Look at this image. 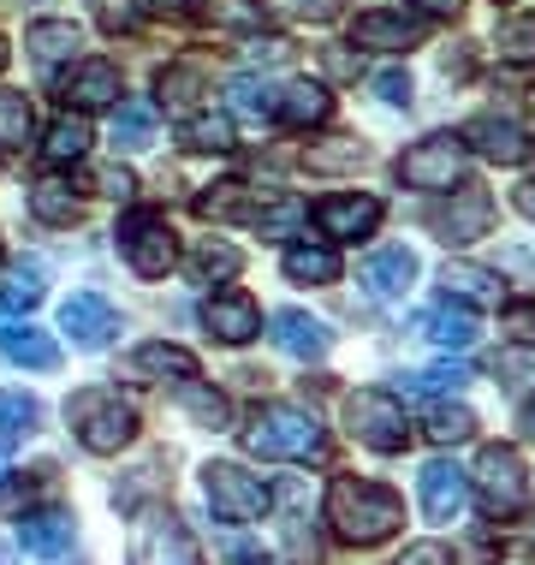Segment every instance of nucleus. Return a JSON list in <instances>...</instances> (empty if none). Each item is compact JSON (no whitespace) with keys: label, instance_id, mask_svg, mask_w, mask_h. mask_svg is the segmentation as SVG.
I'll use <instances>...</instances> for the list:
<instances>
[{"label":"nucleus","instance_id":"obj_44","mask_svg":"<svg viewBox=\"0 0 535 565\" xmlns=\"http://www.w3.org/2000/svg\"><path fill=\"white\" fill-rule=\"evenodd\" d=\"M179 399H185V411H191L196 423L226 429V399H221V393H208V387H196V381H185V387H179Z\"/></svg>","mask_w":535,"mask_h":565},{"label":"nucleus","instance_id":"obj_19","mask_svg":"<svg viewBox=\"0 0 535 565\" xmlns=\"http://www.w3.org/2000/svg\"><path fill=\"white\" fill-rule=\"evenodd\" d=\"M268 328H274V345H280L286 358H303V363H310V358H328V345H333V333L321 328L310 310H274Z\"/></svg>","mask_w":535,"mask_h":565},{"label":"nucleus","instance_id":"obj_4","mask_svg":"<svg viewBox=\"0 0 535 565\" xmlns=\"http://www.w3.org/2000/svg\"><path fill=\"white\" fill-rule=\"evenodd\" d=\"M470 488H477L482 518H512L529 494V470L512 447H482L477 470H470Z\"/></svg>","mask_w":535,"mask_h":565},{"label":"nucleus","instance_id":"obj_24","mask_svg":"<svg viewBox=\"0 0 535 565\" xmlns=\"http://www.w3.org/2000/svg\"><path fill=\"white\" fill-rule=\"evenodd\" d=\"M131 370L137 375H156V381H196V358L185 345H167V340H149V345H137V358H131Z\"/></svg>","mask_w":535,"mask_h":565},{"label":"nucleus","instance_id":"obj_52","mask_svg":"<svg viewBox=\"0 0 535 565\" xmlns=\"http://www.w3.org/2000/svg\"><path fill=\"white\" fill-rule=\"evenodd\" d=\"M96 185H101V196H131V191H137L126 167H101V173H96Z\"/></svg>","mask_w":535,"mask_h":565},{"label":"nucleus","instance_id":"obj_23","mask_svg":"<svg viewBox=\"0 0 535 565\" xmlns=\"http://www.w3.org/2000/svg\"><path fill=\"white\" fill-rule=\"evenodd\" d=\"M24 49L42 60V66H60V60H72L84 49V36H78V24L72 19H36L24 30Z\"/></svg>","mask_w":535,"mask_h":565},{"label":"nucleus","instance_id":"obj_30","mask_svg":"<svg viewBox=\"0 0 535 565\" xmlns=\"http://www.w3.org/2000/svg\"><path fill=\"white\" fill-rule=\"evenodd\" d=\"M238 268H244V256H238V244H226V238H203V244L191 250V280H196V286L233 280Z\"/></svg>","mask_w":535,"mask_h":565},{"label":"nucleus","instance_id":"obj_9","mask_svg":"<svg viewBox=\"0 0 535 565\" xmlns=\"http://www.w3.org/2000/svg\"><path fill=\"white\" fill-rule=\"evenodd\" d=\"M203 494L226 524H256V518L268 512V482L250 477V470H238V465H208L203 470Z\"/></svg>","mask_w":535,"mask_h":565},{"label":"nucleus","instance_id":"obj_37","mask_svg":"<svg viewBox=\"0 0 535 565\" xmlns=\"http://www.w3.org/2000/svg\"><path fill=\"white\" fill-rule=\"evenodd\" d=\"M203 19L221 30H256L268 19V7L263 0H203Z\"/></svg>","mask_w":535,"mask_h":565},{"label":"nucleus","instance_id":"obj_29","mask_svg":"<svg viewBox=\"0 0 535 565\" xmlns=\"http://www.w3.org/2000/svg\"><path fill=\"white\" fill-rule=\"evenodd\" d=\"M156 126H161L156 102H119L114 108V143L119 149H149L156 143Z\"/></svg>","mask_w":535,"mask_h":565},{"label":"nucleus","instance_id":"obj_58","mask_svg":"<svg viewBox=\"0 0 535 565\" xmlns=\"http://www.w3.org/2000/svg\"><path fill=\"white\" fill-rule=\"evenodd\" d=\"M0 477H7V452H0Z\"/></svg>","mask_w":535,"mask_h":565},{"label":"nucleus","instance_id":"obj_12","mask_svg":"<svg viewBox=\"0 0 535 565\" xmlns=\"http://www.w3.org/2000/svg\"><path fill=\"white\" fill-rule=\"evenodd\" d=\"M60 328L72 333V345L101 351V345L119 333V316H114V303H107L101 292H78V298L60 303Z\"/></svg>","mask_w":535,"mask_h":565},{"label":"nucleus","instance_id":"obj_36","mask_svg":"<svg viewBox=\"0 0 535 565\" xmlns=\"http://www.w3.org/2000/svg\"><path fill=\"white\" fill-rule=\"evenodd\" d=\"M357 161H363V143H351V137H328V143L303 149V167H310V173H351Z\"/></svg>","mask_w":535,"mask_h":565},{"label":"nucleus","instance_id":"obj_53","mask_svg":"<svg viewBox=\"0 0 535 565\" xmlns=\"http://www.w3.org/2000/svg\"><path fill=\"white\" fill-rule=\"evenodd\" d=\"M410 7L428 12V19H458V7H464V0H410Z\"/></svg>","mask_w":535,"mask_h":565},{"label":"nucleus","instance_id":"obj_26","mask_svg":"<svg viewBox=\"0 0 535 565\" xmlns=\"http://www.w3.org/2000/svg\"><path fill=\"white\" fill-rule=\"evenodd\" d=\"M0 358H12V363H24V370H54L60 363V345L49 340L42 328H0Z\"/></svg>","mask_w":535,"mask_h":565},{"label":"nucleus","instance_id":"obj_2","mask_svg":"<svg viewBox=\"0 0 535 565\" xmlns=\"http://www.w3.org/2000/svg\"><path fill=\"white\" fill-rule=\"evenodd\" d=\"M244 447L256 458H321L328 452V435H321V423L310 411L298 405H263L250 417V429H244Z\"/></svg>","mask_w":535,"mask_h":565},{"label":"nucleus","instance_id":"obj_3","mask_svg":"<svg viewBox=\"0 0 535 565\" xmlns=\"http://www.w3.org/2000/svg\"><path fill=\"white\" fill-rule=\"evenodd\" d=\"M66 417H72V429H78L84 452H101L107 458V452H119V447H131V440H137V411L119 399V393H107V387L72 393Z\"/></svg>","mask_w":535,"mask_h":565},{"label":"nucleus","instance_id":"obj_33","mask_svg":"<svg viewBox=\"0 0 535 565\" xmlns=\"http://www.w3.org/2000/svg\"><path fill=\"white\" fill-rule=\"evenodd\" d=\"M30 215L42 226H72L78 221V196H72V185H60V179H42V185L30 191Z\"/></svg>","mask_w":535,"mask_h":565},{"label":"nucleus","instance_id":"obj_21","mask_svg":"<svg viewBox=\"0 0 535 565\" xmlns=\"http://www.w3.org/2000/svg\"><path fill=\"white\" fill-rule=\"evenodd\" d=\"M417 328H422V340H435L440 351H470L477 345V316L470 310H452V303H435V310H422L417 316Z\"/></svg>","mask_w":535,"mask_h":565},{"label":"nucleus","instance_id":"obj_17","mask_svg":"<svg viewBox=\"0 0 535 565\" xmlns=\"http://www.w3.org/2000/svg\"><path fill=\"white\" fill-rule=\"evenodd\" d=\"M315 226L328 233L333 244H351V238H370L381 226V203L375 196H328V203H315Z\"/></svg>","mask_w":535,"mask_h":565},{"label":"nucleus","instance_id":"obj_20","mask_svg":"<svg viewBox=\"0 0 535 565\" xmlns=\"http://www.w3.org/2000/svg\"><path fill=\"white\" fill-rule=\"evenodd\" d=\"M333 114V96L321 84H286V89H274V119L280 126H298V131H310V126H321V119Z\"/></svg>","mask_w":535,"mask_h":565},{"label":"nucleus","instance_id":"obj_7","mask_svg":"<svg viewBox=\"0 0 535 565\" xmlns=\"http://www.w3.org/2000/svg\"><path fill=\"white\" fill-rule=\"evenodd\" d=\"M399 179H405L410 191H452L458 179H464V143H458L452 131L422 137V143H410V149H405Z\"/></svg>","mask_w":535,"mask_h":565},{"label":"nucleus","instance_id":"obj_15","mask_svg":"<svg viewBox=\"0 0 535 565\" xmlns=\"http://www.w3.org/2000/svg\"><path fill=\"white\" fill-rule=\"evenodd\" d=\"M203 328L221 345H244V340H256V333H263V310H256L250 292H214L203 303Z\"/></svg>","mask_w":535,"mask_h":565},{"label":"nucleus","instance_id":"obj_38","mask_svg":"<svg viewBox=\"0 0 535 565\" xmlns=\"http://www.w3.org/2000/svg\"><path fill=\"white\" fill-rule=\"evenodd\" d=\"M196 96H203V72H196V66H167L161 72V102H167V108L191 114Z\"/></svg>","mask_w":535,"mask_h":565},{"label":"nucleus","instance_id":"obj_25","mask_svg":"<svg viewBox=\"0 0 535 565\" xmlns=\"http://www.w3.org/2000/svg\"><path fill=\"white\" fill-rule=\"evenodd\" d=\"M363 280L375 286L381 298H399L410 280H417V256L405 250V244H387V250L370 256V268H363Z\"/></svg>","mask_w":535,"mask_h":565},{"label":"nucleus","instance_id":"obj_47","mask_svg":"<svg viewBox=\"0 0 535 565\" xmlns=\"http://www.w3.org/2000/svg\"><path fill=\"white\" fill-rule=\"evenodd\" d=\"M96 7V24L107 36H119V30H137V0H89Z\"/></svg>","mask_w":535,"mask_h":565},{"label":"nucleus","instance_id":"obj_22","mask_svg":"<svg viewBox=\"0 0 535 565\" xmlns=\"http://www.w3.org/2000/svg\"><path fill=\"white\" fill-rule=\"evenodd\" d=\"M440 286H447V298L506 303V280H500L494 268H477V263H447V268H440Z\"/></svg>","mask_w":535,"mask_h":565},{"label":"nucleus","instance_id":"obj_13","mask_svg":"<svg viewBox=\"0 0 535 565\" xmlns=\"http://www.w3.org/2000/svg\"><path fill=\"white\" fill-rule=\"evenodd\" d=\"M417 494H422V512L435 518V524H452V518L464 512L470 477L452 465V458H428V465H422V477H417Z\"/></svg>","mask_w":535,"mask_h":565},{"label":"nucleus","instance_id":"obj_8","mask_svg":"<svg viewBox=\"0 0 535 565\" xmlns=\"http://www.w3.org/2000/svg\"><path fill=\"white\" fill-rule=\"evenodd\" d=\"M131 565H203V554H196L191 530L167 507H156L137 518V530H131Z\"/></svg>","mask_w":535,"mask_h":565},{"label":"nucleus","instance_id":"obj_46","mask_svg":"<svg viewBox=\"0 0 535 565\" xmlns=\"http://www.w3.org/2000/svg\"><path fill=\"white\" fill-rule=\"evenodd\" d=\"M226 96H233V108H238V114H250V119L274 114V89H268V84H256V78H233V84H226Z\"/></svg>","mask_w":535,"mask_h":565},{"label":"nucleus","instance_id":"obj_55","mask_svg":"<svg viewBox=\"0 0 535 565\" xmlns=\"http://www.w3.org/2000/svg\"><path fill=\"white\" fill-rule=\"evenodd\" d=\"M517 429H524V435H529V440H535V399H529V405H524V411H517Z\"/></svg>","mask_w":535,"mask_h":565},{"label":"nucleus","instance_id":"obj_5","mask_svg":"<svg viewBox=\"0 0 535 565\" xmlns=\"http://www.w3.org/2000/svg\"><path fill=\"white\" fill-rule=\"evenodd\" d=\"M345 423H351V435H357L370 452H405V440H410L405 405L393 399V393H381V387L351 393V399H345Z\"/></svg>","mask_w":535,"mask_h":565},{"label":"nucleus","instance_id":"obj_28","mask_svg":"<svg viewBox=\"0 0 535 565\" xmlns=\"http://www.w3.org/2000/svg\"><path fill=\"white\" fill-rule=\"evenodd\" d=\"M286 280L328 286V280H340V256H333L328 244H292V250H286Z\"/></svg>","mask_w":535,"mask_h":565},{"label":"nucleus","instance_id":"obj_35","mask_svg":"<svg viewBox=\"0 0 535 565\" xmlns=\"http://www.w3.org/2000/svg\"><path fill=\"white\" fill-rule=\"evenodd\" d=\"M470 381L464 363H435L422 375H405V399H440V393H458Z\"/></svg>","mask_w":535,"mask_h":565},{"label":"nucleus","instance_id":"obj_40","mask_svg":"<svg viewBox=\"0 0 535 565\" xmlns=\"http://www.w3.org/2000/svg\"><path fill=\"white\" fill-rule=\"evenodd\" d=\"M196 209H203L208 221H238V215H256V209H250V191H244L238 179H233V185H214V191H208Z\"/></svg>","mask_w":535,"mask_h":565},{"label":"nucleus","instance_id":"obj_39","mask_svg":"<svg viewBox=\"0 0 535 565\" xmlns=\"http://www.w3.org/2000/svg\"><path fill=\"white\" fill-rule=\"evenodd\" d=\"M494 42H500V54H506V60H535V12H517V19H500Z\"/></svg>","mask_w":535,"mask_h":565},{"label":"nucleus","instance_id":"obj_42","mask_svg":"<svg viewBox=\"0 0 535 565\" xmlns=\"http://www.w3.org/2000/svg\"><path fill=\"white\" fill-rule=\"evenodd\" d=\"M42 423V405L30 393H0V429L7 435H30Z\"/></svg>","mask_w":535,"mask_h":565},{"label":"nucleus","instance_id":"obj_16","mask_svg":"<svg viewBox=\"0 0 535 565\" xmlns=\"http://www.w3.org/2000/svg\"><path fill=\"white\" fill-rule=\"evenodd\" d=\"M422 42V19L410 12H363L351 24V49H375V54H405Z\"/></svg>","mask_w":535,"mask_h":565},{"label":"nucleus","instance_id":"obj_43","mask_svg":"<svg viewBox=\"0 0 535 565\" xmlns=\"http://www.w3.org/2000/svg\"><path fill=\"white\" fill-rule=\"evenodd\" d=\"M250 221H256V233H263V238H292L298 221H303V203L286 196V203H274V209H256Z\"/></svg>","mask_w":535,"mask_h":565},{"label":"nucleus","instance_id":"obj_6","mask_svg":"<svg viewBox=\"0 0 535 565\" xmlns=\"http://www.w3.org/2000/svg\"><path fill=\"white\" fill-rule=\"evenodd\" d=\"M119 250H126V263L143 274V280H161V274L179 263L173 226H167V215H156V209H137V215L119 221Z\"/></svg>","mask_w":535,"mask_h":565},{"label":"nucleus","instance_id":"obj_10","mask_svg":"<svg viewBox=\"0 0 535 565\" xmlns=\"http://www.w3.org/2000/svg\"><path fill=\"white\" fill-rule=\"evenodd\" d=\"M488 221H494V196L477 191V185H464V191H452V203H440L435 215H428V226H435L447 244H470V238H482L488 233Z\"/></svg>","mask_w":535,"mask_h":565},{"label":"nucleus","instance_id":"obj_57","mask_svg":"<svg viewBox=\"0 0 535 565\" xmlns=\"http://www.w3.org/2000/svg\"><path fill=\"white\" fill-rule=\"evenodd\" d=\"M0 66H7V42H0Z\"/></svg>","mask_w":535,"mask_h":565},{"label":"nucleus","instance_id":"obj_31","mask_svg":"<svg viewBox=\"0 0 535 565\" xmlns=\"http://www.w3.org/2000/svg\"><path fill=\"white\" fill-rule=\"evenodd\" d=\"M179 143L203 149V156H226V149H233V119H226V114H185Z\"/></svg>","mask_w":535,"mask_h":565},{"label":"nucleus","instance_id":"obj_1","mask_svg":"<svg viewBox=\"0 0 535 565\" xmlns=\"http://www.w3.org/2000/svg\"><path fill=\"white\" fill-rule=\"evenodd\" d=\"M328 524L340 530L345 542L375 547V542H387L393 530L405 524V500L393 494V488H381V482L340 477V482L328 488Z\"/></svg>","mask_w":535,"mask_h":565},{"label":"nucleus","instance_id":"obj_45","mask_svg":"<svg viewBox=\"0 0 535 565\" xmlns=\"http://www.w3.org/2000/svg\"><path fill=\"white\" fill-rule=\"evenodd\" d=\"M494 375L506 381V387H535V351L529 345H506L494 358Z\"/></svg>","mask_w":535,"mask_h":565},{"label":"nucleus","instance_id":"obj_48","mask_svg":"<svg viewBox=\"0 0 535 565\" xmlns=\"http://www.w3.org/2000/svg\"><path fill=\"white\" fill-rule=\"evenodd\" d=\"M375 96L387 102V108H405V102H410V78H405V72H381V78H375Z\"/></svg>","mask_w":535,"mask_h":565},{"label":"nucleus","instance_id":"obj_18","mask_svg":"<svg viewBox=\"0 0 535 565\" xmlns=\"http://www.w3.org/2000/svg\"><path fill=\"white\" fill-rule=\"evenodd\" d=\"M72 536H78V524H72V512H66V507L24 512V524H19L24 554H36V559H60V554L72 547Z\"/></svg>","mask_w":535,"mask_h":565},{"label":"nucleus","instance_id":"obj_41","mask_svg":"<svg viewBox=\"0 0 535 565\" xmlns=\"http://www.w3.org/2000/svg\"><path fill=\"white\" fill-rule=\"evenodd\" d=\"M428 435H435L440 447H458V440H470V435H477V417H470L464 405H440L435 417H428Z\"/></svg>","mask_w":535,"mask_h":565},{"label":"nucleus","instance_id":"obj_34","mask_svg":"<svg viewBox=\"0 0 535 565\" xmlns=\"http://www.w3.org/2000/svg\"><path fill=\"white\" fill-rule=\"evenodd\" d=\"M30 131H36V114H30L24 96H12V89H0V156H12V149L30 143Z\"/></svg>","mask_w":535,"mask_h":565},{"label":"nucleus","instance_id":"obj_11","mask_svg":"<svg viewBox=\"0 0 535 565\" xmlns=\"http://www.w3.org/2000/svg\"><path fill=\"white\" fill-rule=\"evenodd\" d=\"M60 102L78 108V114L114 108V102H119V66H114V60H78V66L60 78Z\"/></svg>","mask_w":535,"mask_h":565},{"label":"nucleus","instance_id":"obj_56","mask_svg":"<svg viewBox=\"0 0 535 565\" xmlns=\"http://www.w3.org/2000/svg\"><path fill=\"white\" fill-rule=\"evenodd\" d=\"M149 7H179V0H149Z\"/></svg>","mask_w":535,"mask_h":565},{"label":"nucleus","instance_id":"obj_32","mask_svg":"<svg viewBox=\"0 0 535 565\" xmlns=\"http://www.w3.org/2000/svg\"><path fill=\"white\" fill-rule=\"evenodd\" d=\"M42 156H49L54 167L84 161V156H89V126H84L78 114H60L54 126H49V143H42Z\"/></svg>","mask_w":535,"mask_h":565},{"label":"nucleus","instance_id":"obj_54","mask_svg":"<svg viewBox=\"0 0 535 565\" xmlns=\"http://www.w3.org/2000/svg\"><path fill=\"white\" fill-rule=\"evenodd\" d=\"M517 215L535 221V179H524V185H517Z\"/></svg>","mask_w":535,"mask_h":565},{"label":"nucleus","instance_id":"obj_50","mask_svg":"<svg viewBox=\"0 0 535 565\" xmlns=\"http://www.w3.org/2000/svg\"><path fill=\"white\" fill-rule=\"evenodd\" d=\"M286 7H292L298 19H310V24H328V19H340V0H286Z\"/></svg>","mask_w":535,"mask_h":565},{"label":"nucleus","instance_id":"obj_49","mask_svg":"<svg viewBox=\"0 0 535 565\" xmlns=\"http://www.w3.org/2000/svg\"><path fill=\"white\" fill-rule=\"evenodd\" d=\"M393 565H452V554H447L440 542H417V547H405Z\"/></svg>","mask_w":535,"mask_h":565},{"label":"nucleus","instance_id":"obj_27","mask_svg":"<svg viewBox=\"0 0 535 565\" xmlns=\"http://www.w3.org/2000/svg\"><path fill=\"white\" fill-rule=\"evenodd\" d=\"M42 298H49V268H42V263H19L7 280H0V310H7V316L36 310Z\"/></svg>","mask_w":535,"mask_h":565},{"label":"nucleus","instance_id":"obj_51","mask_svg":"<svg viewBox=\"0 0 535 565\" xmlns=\"http://www.w3.org/2000/svg\"><path fill=\"white\" fill-rule=\"evenodd\" d=\"M286 54H292V49H286L280 36H256V42H250V60H256V66H280Z\"/></svg>","mask_w":535,"mask_h":565},{"label":"nucleus","instance_id":"obj_14","mask_svg":"<svg viewBox=\"0 0 535 565\" xmlns=\"http://www.w3.org/2000/svg\"><path fill=\"white\" fill-rule=\"evenodd\" d=\"M458 143H470L477 156L500 161V167H517V161L529 156V137H524V126H517V119H500V114H477L464 131H458Z\"/></svg>","mask_w":535,"mask_h":565}]
</instances>
